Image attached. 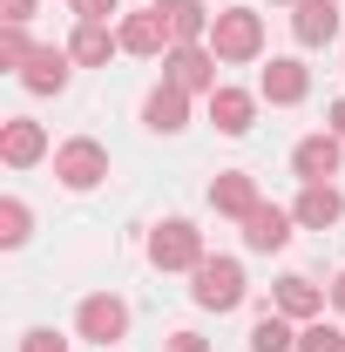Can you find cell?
Instances as JSON below:
<instances>
[{
	"label": "cell",
	"mask_w": 345,
	"mask_h": 352,
	"mask_svg": "<svg viewBox=\"0 0 345 352\" xmlns=\"http://www.w3.org/2000/svg\"><path fill=\"white\" fill-rule=\"evenodd\" d=\"M210 47H216V61H223V68L258 61V54H264V14H258V7H216Z\"/></svg>",
	"instance_id": "obj_1"
},
{
	"label": "cell",
	"mask_w": 345,
	"mask_h": 352,
	"mask_svg": "<svg viewBox=\"0 0 345 352\" xmlns=\"http://www.w3.org/2000/svg\"><path fill=\"white\" fill-rule=\"evenodd\" d=\"M285 7H298V0H285Z\"/></svg>",
	"instance_id": "obj_31"
},
{
	"label": "cell",
	"mask_w": 345,
	"mask_h": 352,
	"mask_svg": "<svg viewBox=\"0 0 345 352\" xmlns=\"http://www.w3.org/2000/svg\"><path fill=\"white\" fill-rule=\"evenodd\" d=\"M41 156H47V129L34 116H7V122H0V163H7V170H34Z\"/></svg>",
	"instance_id": "obj_10"
},
{
	"label": "cell",
	"mask_w": 345,
	"mask_h": 352,
	"mask_svg": "<svg viewBox=\"0 0 345 352\" xmlns=\"http://www.w3.org/2000/svg\"><path fill=\"white\" fill-rule=\"evenodd\" d=\"M75 339L115 352L122 339H129V298H115V292H88L82 305H75Z\"/></svg>",
	"instance_id": "obj_3"
},
{
	"label": "cell",
	"mask_w": 345,
	"mask_h": 352,
	"mask_svg": "<svg viewBox=\"0 0 345 352\" xmlns=\"http://www.w3.org/2000/svg\"><path fill=\"white\" fill-rule=\"evenodd\" d=\"M149 7H156V14H163V21H170V41L176 47H190V41H210V7H203V0H149Z\"/></svg>",
	"instance_id": "obj_20"
},
{
	"label": "cell",
	"mask_w": 345,
	"mask_h": 352,
	"mask_svg": "<svg viewBox=\"0 0 345 352\" xmlns=\"http://www.w3.org/2000/svg\"><path fill=\"white\" fill-rule=\"evenodd\" d=\"M68 54H75V68H109V54H122V34L109 21H75Z\"/></svg>",
	"instance_id": "obj_19"
},
{
	"label": "cell",
	"mask_w": 345,
	"mask_h": 352,
	"mask_svg": "<svg viewBox=\"0 0 345 352\" xmlns=\"http://www.w3.org/2000/svg\"><path fill=\"white\" fill-rule=\"evenodd\" d=\"M325 122H332V135H339V142H345V95H339V102H332V109H325Z\"/></svg>",
	"instance_id": "obj_29"
},
{
	"label": "cell",
	"mask_w": 345,
	"mask_h": 352,
	"mask_svg": "<svg viewBox=\"0 0 345 352\" xmlns=\"http://www.w3.org/2000/svg\"><path fill=\"white\" fill-rule=\"evenodd\" d=\"M27 237H34V210H27L21 197H0V244H7V251H21Z\"/></svg>",
	"instance_id": "obj_22"
},
{
	"label": "cell",
	"mask_w": 345,
	"mask_h": 352,
	"mask_svg": "<svg viewBox=\"0 0 345 352\" xmlns=\"http://www.w3.org/2000/svg\"><path fill=\"white\" fill-rule=\"evenodd\" d=\"M258 95L271 109H298L304 95H311V68H304L298 54H271V68L258 75Z\"/></svg>",
	"instance_id": "obj_8"
},
{
	"label": "cell",
	"mask_w": 345,
	"mask_h": 352,
	"mask_svg": "<svg viewBox=\"0 0 345 352\" xmlns=\"http://www.w3.org/2000/svg\"><path fill=\"white\" fill-rule=\"evenodd\" d=\"M54 176H61V190H95V183H109V149L95 135H68V142H54Z\"/></svg>",
	"instance_id": "obj_5"
},
{
	"label": "cell",
	"mask_w": 345,
	"mask_h": 352,
	"mask_svg": "<svg viewBox=\"0 0 345 352\" xmlns=\"http://www.w3.org/2000/svg\"><path fill=\"white\" fill-rule=\"evenodd\" d=\"M115 34H122V54H142V61H156V54H170V21H163V14H156V7H142V14H122V28H115Z\"/></svg>",
	"instance_id": "obj_14"
},
{
	"label": "cell",
	"mask_w": 345,
	"mask_h": 352,
	"mask_svg": "<svg viewBox=\"0 0 345 352\" xmlns=\"http://www.w3.org/2000/svg\"><path fill=\"white\" fill-rule=\"evenodd\" d=\"M251 352H298V325L285 311H264L258 325H251Z\"/></svg>",
	"instance_id": "obj_21"
},
{
	"label": "cell",
	"mask_w": 345,
	"mask_h": 352,
	"mask_svg": "<svg viewBox=\"0 0 345 352\" xmlns=\"http://www.w3.org/2000/svg\"><path fill=\"white\" fill-rule=\"evenodd\" d=\"M27 61H34V41H27V28H7V21H0V68H7V75H21Z\"/></svg>",
	"instance_id": "obj_23"
},
{
	"label": "cell",
	"mask_w": 345,
	"mask_h": 352,
	"mask_svg": "<svg viewBox=\"0 0 345 352\" xmlns=\"http://www.w3.org/2000/svg\"><path fill=\"white\" fill-rule=\"evenodd\" d=\"M203 102H210V129H216V135H251V122H258V102H264V95L216 82V95H203Z\"/></svg>",
	"instance_id": "obj_11"
},
{
	"label": "cell",
	"mask_w": 345,
	"mask_h": 352,
	"mask_svg": "<svg viewBox=\"0 0 345 352\" xmlns=\"http://www.w3.org/2000/svg\"><path fill=\"white\" fill-rule=\"evenodd\" d=\"M163 352H210V339H203V332H170Z\"/></svg>",
	"instance_id": "obj_28"
},
{
	"label": "cell",
	"mask_w": 345,
	"mask_h": 352,
	"mask_svg": "<svg viewBox=\"0 0 345 352\" xmlns=\"http://www.w3.org/2000/svg\"><path fill=\"white\" fill-rule=\"evenodd\" d=\"M142 129L149 135H183L190 129V95L176 82H156L149 95H142Z\"/></svg>",
	"instance_id": "obj_12"
},
{
	"label": "cell",
	"mask_w": 345,
	"mask_h": 352,
	"mask_svg": "<svg viewBox=\"0 0 345 352\" xmlns=\"http://www.w3.org/2000/svg\"><path fill=\"white\" fill-rule=\"evenodd\" d=\"M0 21H7V28H27V21H34V0H0Z\"/></svg>",
	"instance_id": "obj_27"
},
{
	"label": "cell",
	"mask_w": 345,
	"mask_h": 352,
	"mask_svg": "<svg viewBox=\"0 0 345 352\" xmlns=\"http://www.w3.org/2000/svg\"><path fill=\"white\" fill-rule=\"evenodd\" d=\"M291 34H298V47H332L339 41V0H298Z\"/></svg>",
	"instance_id": "obj_17"
},
{
	"label": "cell",
	"mask_w": 345,
	"mask_h": 352,
	"mask_svg": "<svg viewBox=\"0 0 345 352\" xmlns=\"http://www.w3.org/2000/svg\"><path fill=\"white\" fill-rule=\"evenodd\" d=\"M291 230H298V217H291L285 204H258V210L244 217V251H264V258H271V251L291 244Z\"/></svg>",
	"instance_id": "obj_15"
},
{
	"label": "cell",
	"mask_w": 345,
	"mask_h": 352,
	"mask_svg": "<svg viewBox=\"0 0 345 352\" xmlns=\"http://www.w3.org/2000/svg\"><path fill=\"white\" fill-rule=\"evenodd\" d=\"M325 305H332V292H325V285H311L304 271H285V278H278V292H271V311H285L291 325L325 318Z\"/></svg>",
	"instance_id": "obj_7"
},
{
	"label": "cell",
	"mask_w": 345,
	"mask_h": 352,
	"mask_svg": "<svg viewBox=\"0 0 345 352\" xmlns=\"http://www.w3.org/2000/svg\"><path fill=\"white\" fill-rule=\"evenodd\" d=\"M21 352H68V339H61L54 325H27V332H21Z\"/></svg>",
	"instance_id": "obj_25"
},
{
	"label": "cell",
	"mask_w": 345,
	"mask_h": 352,
	"mask_svg": "<svg viewBox=\"0 0 345 352\" xmlns=\"http://www.w3.org/2000/svg\"><path fill=\"white\" fill-rule=\"evenodd\" d=\"M298 352H345V332L332 318H311V325H298Z\"/></svg>",
	"instance_id": "obj_24"
},
{
	"label": "cell",
	"mask_w": 345,
	"mask_h": 352,
	"mask_svg": "<svg viewBox=\"0 0 345 352\" xmlns=\"http://www.w3.org/2000/svg\"><path fill=\"white\" fill-rule=\"evenodd\" d=\"M203 258H210V251H203V230L190 217H163L149 230V264H156V271H197Z\"/></svg>",
	"instance_id": "obj_4"
},
{
	"label": "cell",
	"mask_w": 345,
	"mask_h": 352,
	"mask_svg": "<svg viewBox=\"0 0 345 352\" xmlns=\"http://www.w3.org/2000/svg\"><path fill=\"white\" fill-rule=\"evenodd\" d=\"M325 292H332V311H345V271L332 278V285H325Z\"/></svg>",
	"instance_id": "obj_30"
},
{
	"label": "cell",
	"mask_w": 345,
	"mask_h": 352,
	"mask_svg": "<svg viewBox=\"0 0 345 352\" xmlns=\"http://www.w3.org/2000/svg\"><path fill=\"white\" fill-rule=\"evenodd\" d=\"M68 7H75V21H109L122 0H68Z\"/></svg>",
	"instance_id": "obj_26"
},
{
	"label": "cell",
	"mask_w": 345,
	"mask_h": 352,
	"mask_svg": "<svg viewBox=\"0 0 345 352\" xmlns=\"http://www.w3.org/2000/svg\"><path fill=\"white\" fill-rule=\"evenodd\" d=\"M258 204H264V197H258V176H251V170H223V176H210V210H216V217L244 223Z\"/></svg>",
	"instance_id": "obj_13"
},
{
	"label": "cell",
	"mask_w": 345,
	"mask_h": 352,
	"mask_svg": "<svg viewBox=\"0 0 345 352\" xmlns=\"http://www.w3.org/2000/svg\"><path fill=\"white\" fill-rule=\"evenodd\" d=\"M216 47L210 41H190V47H170L163 54V82H176L183 95H216Z\"/></svg>",
	"instance_id": "obj_6"
},
{
	"label": "cell",
	"mask_w": 345,
	"mask_h": 352,
	"mask_svg": "<svg viewBox=\"0 0 345 352\" xmlns=\"http://www.w3.org/2000/svg\"><path fill=\"white\" fill-rule=\"evenodd\" d=\"M244 292H251V278H244L237 258H203L197 271H190V305L197 311H237Z\"/></svg>",
	"instance_id": "obj_2"
},
{
	"label": "cell",
	"mask_w": 345,
	"mask_h": 352,
	"mask_svg": "<svg viewBox=\"0 0 345 352\" xmlns=\"http://www.w3.org/2000/svg\"><path fill=\"white\" fill-rule=\"evenodd\" d=\"M291 217H298V230H332V223H345V197H339V183H298V204H291Z\"/></svg>",
	"instance_id": "obj_16"
},
{
	"label": "cell",
	"mask_w": 345,
	"mask_h": 352,
	"mask_svg": "<svg viewBox=\"0 0 345 352\" xmlns=\"http://www.w3.org/2000/svg\"><path fill=\"white\" fill-rule=\"evenodd\" d=\"M68 75H75V54H68V47H34V61L21 68V88H27V95H61Z\"/></svg>",
	"instance_id": "obj_18"
},
{
	"label": "cell",
	"mask_w": 345,
	"mask_h": 352,
	"mask_svg": "<svg viewBox=\"0 0 345 352\" xmlns=\"http://www.w3.org/2000/svg\"><path fill=\"white\" fill-rule=\"evenodd\" d=\"M345 163V142L332 129H318V135H298V149H291V170H298V183H332Z\"/></svg>",
	"instance_id": "obj_9"
}]
</instances>
